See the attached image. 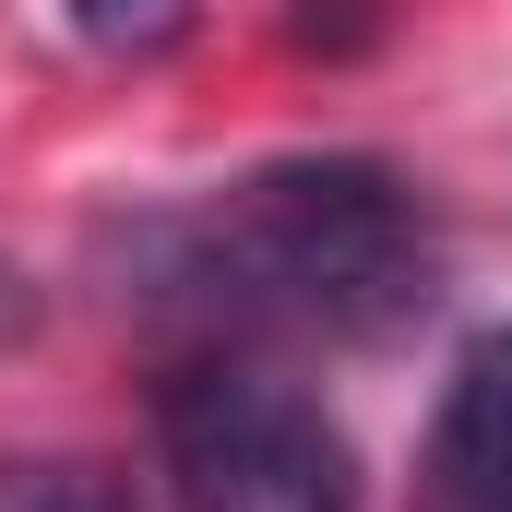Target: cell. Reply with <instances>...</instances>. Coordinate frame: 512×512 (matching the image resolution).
<instances>
[{
  "instance_id": "1",
  "label": "cell",
  "mask_w": 512,
  "mask_h": 512,
  "mask_svg": "<svg viewBox=\"0 0 512 512\" xmlns=\"http://www.w3.org/2000/svg\"><path fill=\"white\" fill-rule=\"evenodd\" d=\"M429 286H441L429 215L382 155H286L215 203L131 227V298L191 322L203 346H239V334L370 346L429 310Z\"/></svg>"
},
{
  "instance_id": "2",
  "label": "cell",
  "mask_w": 512,
  "mask_h": 512,
  "mask_svg": "<svg viewBox=\"0 0 512 512\" xmlns=\"http://www.w3.org/2000/svg\"><path fill=\"white\" fill-rule=\"evenodd\" d=\"M155 453L179 512H358L346 429L239 346H191L155 382Z\"/></svg>"
},
{
  "instance_id": "3",
  "label": "cell",
  "mask_w": 512,
  "mask_h": 512,
  "mask_svg": "<svg viewBox=\"0 0 512 512\" xmlns=\"http://www.w3.org/2000/svg\"><path fill=\"white\" fill-rule=\"evenodd\" d=\"M429 477H441V512H512V322L453 358L441 429H429Z\"/></svg>"
},
{
  "instance_id": "4",
  "label": "cell",
  "mask_w": 512,
  "mask_h": 512,
  "mask_svg": "<svg viewBox=\"0 0 512 512\" xmlns=\"http://www.w3.org/2000/svg\"><path fill=\"white\" fill-rule=\"evenodd\" d=\"M72 24L108 48V60H155L191 36V0H72Z\"/></svg>"
},
{
  "instance_id": "5",
  "label": "cell",
  "mask_w": 512,
  "mask_h": 512,
  "mask_svg": "<svg viewBox=\"0 0 512 512\" xmlns=\"http://www.w3.org/2000/svg\"><path fill=\"white\" fill-rule=\"evenodd\" d=\"M0 512H131V489L96 477V465H12L0 477Z\"/></svg>"
}]
</instances>
